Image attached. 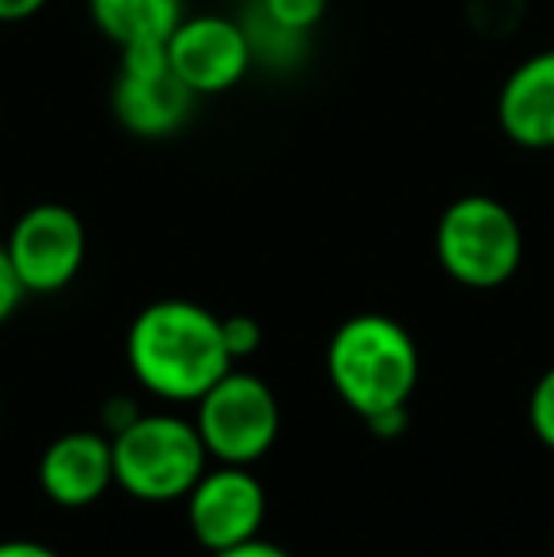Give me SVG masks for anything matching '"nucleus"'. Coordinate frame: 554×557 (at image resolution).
Segmentation results:
<instances>
[{
	"label": "nucleus",
	"mask_w": 554,
	"mask_h": 557,
	"mask_svg": "<svg viewBox=\"0 0 554 557\" xmlns=\"http://www.w3.org/2000/svg\"><path fill=\"white\" fill-rule=\"evenodd\" d=\"M126 364L148 395L163 403H198L236 360L224 349L217 311L168 296L134 315L126 331Z\"/></svg>",
	"instance_id": "f257e3e1"
},
{
	"label": "nucleus",
	"mask_w": 554,
	"mask_h": 557,
	"mask_svg": "<svg viewBox=\"0 0 554 557\" xmlns=\"http://www.w3.org/2000/svg\"><path fill=\"white\" fill-rule=\"evenodd\" d=\"M323 364L334 395L365 421L410 403L421 375V352L399 319L361 311L338 323L327 342Z\"/></svg>",
	"instance_id": "f03ea898"
},
{
	"label": "nucleus",
	"mask_w": 554,
	"mask_h": 557,
	"mask_svg": "<svg viewBox=\"0 0 554 557\" xmlns=\"http://www.w3.org/2000/svg\"><path fill=\"white\" fill-rule=\"evenodd\" d=\"M433 250L456 285L502 288L525 262V227L505 201L464 194L436 216Z\"/></svg>",
	"instance_id": "7ed1b4c3"
},
{
	"label": "nucleus",
	"mask_w": 554,
	"mask_h": 557,
	"mask_svg": "<svg viewBox=\"0 0 554 557\" xmlns=\"http://www.w3.org/2000/svg\"><path fill=\"white\" fill-rule=\"evenodd\" d=\"M111 451L114 485L148 505L183 500L209 470V451L194 421L175 413H140L111 436Z\"/></svg>",
	"instance_id": "20e7f679"
},
{
	"label": "nucleus",
	"mask_w": 554,
	"mask_h": 557,
	"mask_svg": "<svg viewBox=\"0 0 554 557\" xmlns=\"http://www.w3.org/2000/svg\"><path fill=\"white\" fill-rule=\"evenodd\" d=\"M194 429H198L209 459L251 467L278 444L281 403L262 375L229 368L198 398Z\"/></svg>",
	"instance_id": "39448f33"
},
{
	"label": "nucleus",
	"mask_w": 554,
	"mask_h": 557,
	"mask_svg": "<svg viewBox=\"0 0 554 557\" xmlns=\"http://www.w3.org/2000/svg\"><path fill=\"white\" fill-rule=\"evenodd\" d=\"M194 103H198V96L175 76L163 46L119 50V73H114L111 84V114L130 137H175L190 122Z\"/></svg>",
	"instance_id": "423d86ee"
},
{
	"label": "nucleus",
	"mask_w": 554,
	"mask_h": 557,
	"mask_svg": "<svg viewBox=\"0 0 554 557\" xmlns=\"http://www.w3.org/2000/svg\"><path fill=\"white\" fill-rule=\"evenodd\" d=\"M4 250L27 296H53L81 277L88 227L61 201H38L8 224Z\"/></svg>",
	"instance_id": "0eeeda50"
},
{
	"label": "nucleus",
	"mask_w": 554,
	"mask_h": 557,
	"mask_svg": "<svg viewBox=\"0 0 554 557\" xmlns=\"http://www.w3.org/2000/svg\"><path fill=\"white\" fill-rule=\"evenodd\" d=\"M183 500L190 535L209 554L247 543L267 523V490L251 474V467H236V462L209 467Z\"/></svg>",
	"instance_id": "6e6552de"
},
{
	"label": "nucleus",
	"mask_w": 554,
	"mask_h": 557,
	"mask_svg": "<svg viewBox=\"0 0 554 557\" xmlns=\"http://www.w3.org/2000/svg\"><path fill=\"white\" fill-rule=\"evenodd\" d=\"M163 50H168L175 76L198 99L224 96V91L239 88L255 69L239 20L217 12L183 15V23L171 30Z\"/></svg>",
	"instance_id": "1a4fd4ad"
},
{
	"label": "nucleus",
	"mask_w": 554,
	"mask_h": 557,
	"mask_svg": "<svg viewBox=\"0 0 554 557\" xmlns=\"http://www.w3.org/2000/svg\"><path fill=\"white\" fill-rule=\"evenodd\" d=\"M114 485L111 436L96 429H73L46 444L38 459V490L58 508H88Z\"/></svg>",
	"instance_id": "9d476101"
},
{
	"label": "nucleus",
	"mask_w": 554,
	"mask_h": 557,
	"mask_svg": "<svg viewBox=\"0 0 554 557\" xmlns=\"http://www.w3.org/2000/svg\"><path fill=\"white\" fill-rule=\"evenodd\" d=\"M497 125L517 148H554V50L525 58L497 88Z\"/></svg>",
	"instance_id": "9b49d317"
},
{
	"label": "nucleus",
	"mask_w": 554,
	"mask_h": 557,
	"mask_svg": "<svg viewBox=\"0 0 554 557\" xmlns=\"http://www.w3.org/2000/svg\"><path fill=\"white\" fill-rule=\"evenodd\" d=\"M88 15L107 42L130 50V46H168L186 8L183 0H88Z\"/></svg>",
	"instance_id": "f8f14e48"
},
{
	"label": "nucleus",
	"mask_w": 554,
	"mask_h": 557,
	"mask_svg": "<svg viewBox=\"0 0 554 557\" xmlns=\"http://www.w3.org/2000/svg\"><path fill=\"white\" fill-rule=\"evenodd\" d=\"M239 27H244L247 38V50H251V65L255 69H267V73H300L311 58V30H296L285 27L281 20L267 12L259 0L244 8L236 15Z\"/></svg>",
	"instance_id": "ddd939ff"
},
{
	"label": "nucleus",
	"mask_w": 554,
	"mask_h": 557,
	"mask_svg": "<svg viewBox=\"0 0 554 557\" xmlns=\"http://www.w3.org/2000/svg\"><path fill=\"white\" fill-rule=\"evenodd\" d=\"M464 20L487 42H505L528 20V0H464Z\"/></svg>",
	"instance_id": "4468645a"
},
{
	"label": "nucleus",
	"mask_w": 554,
	"mask_h": 557,
	"mask_svg": "<svg viewBox=\"0 0 554 557\" xmlns=\"http://www.w3.org/2000/svg\"><path fill=\"white\" fill-rule=\"evenodd\" d=\"M528 425H532L535 441L554 451V364L535 380L532 395H528Z\"/></svg>",
	"instance_id": "2eb2a0df"
},
{
	"label": "nucleus",
	"mask_w": 554,
	"mask_h": 557,
	"mask_svg": "<svg viewBox=\"0 0 554 557\" xmlns=\"http://www.w3.org/2000/svg\"><path fill=\"white\" fill-rule=\"evenodd\" d=\"M221 334H224V349H229V357L236 360H247L255 357V352L262 349V326L255 315H244V311H236V315H221Z\"/></svg>",
	"instance_id": "dca6fc26"
},
{
	"label": "nucleus",
	"mask_w": 554,
	"mask_h": 557,
	"mask_svg": "<svg viewBox=\"0 0 554 557\" xmlns=\"http://www.w3.org/2000/svg\"><path fill=\"white\" fill-rule=\"evenodd\" d=\"M259 4L267 8L274 20L285 23V27L311 30V35H316V27L323 23L331 0H259Z\"/></svg>",
	"instance_id": "f3484780"
},
{
	"label": "nucleus",
	"mask_w": 554,
	"mask_h": 557,
	"mask_svg": "<svg viewBox=\"0 0 554 557\" xmlns=\"http://www.w3.org/2000/svg\"><path fill=\"white\" fill-rule=\"evenodd\" d=\"M23 296H27V288H23V281L15 277V265L4 250V239H0V326L20 311Z\"/></svg>",
	"instance_id": "a211bd4d"
},
{
	"label": "nucleus",
	"mask_w": 554,
	"mask_h": 557,
	"mask_svg": "<svg viewBox=\"0 0 554 557\" xmlns=\"http://www.w3.org/2000/svg\"><path fill=\"white\" fill-rule=\"evenodd\" d=\"M137 418H140V406L134 403V398L111 395V398L103 403V429H107V436L122 433V429H126L130 421H137Z\"/></svg>",
	"instance_id": "6ab92c4d"
},
{
	"label": "nucleus",
	"mask_w": 554,
	"mask_h": 557,
	"mask_svg": "<svg viewBox=\"0 0 554 557\" xmlns=\"http://www.w3.org/2000/svg\"><path fill=\"white\" fill-rule=\"evenodd\" d=\"M365 425H369V433H372V436H380V441H395V436L407 433L410 413H407V406H399V410L372 413V418H365Z\"/></svg>",
	"instance_id": "aec40b11"
},
{
	"label": "nucleus",
	"mask_w": 554,
	"mask_h": 557,
	"mask_svg": "<svg viewBox=\"0 0 554 557\" xmlns=\"http://www.w3.org/2000/svg\"><path fill=\"white\" fill-rule=\"evenodd\" d=\"M213 557H293V554H288L285 546L270 543V539L255 535V539H247V543L229 546V550H221V554H213Z\"/></svg>",
	"instance_id": "412c9836"
},
{
	"label": "nucleus",
	"mask_w": 554,
	"mask_h": 557,
	"mask_svg": "<svg viewBox=\"0 0 554 557\" xmlns=\"http://www.w3.org/2000/svg\"><path fill=\"white\" fill-rule=\"evenodd\" d=\"M46 4H50V0H0V27L35 20Z\"/></svg>",
	"instance_id": "4be33fe9"
},
{
	"label": "nucleus",
	"mask_w": 554,
	"mask_h": 557,
	"mask_svg": "<svg viewBox=\"0 0 554 557\" xmlns=\"http://www.w3.org/2000/svg\"><path fill=\"white\" fill-rule=\"evenodd\" d=\"M0 557H61V554L46 543H35V539H4L0 543Z\"/></svg>",
	"instance_id": "5701e85b"
},
{
	"label": "nucleus",
	"mask_w": 554,
	"mask_h": 557,
	"mask_svg": "<svg viewBox=\"0 0 554 557\" xmlns=\"http://www.w3.org/2000/svg\"><path fill=\"white\" fill-rule=\"evenodd\" d=\"M0 224H4V194H0Z\"/></svg>",
	"instance_id": "b1692460"
},
{
	"label": "nucleus",
	"mask_w": 554,
	"mask_h": 557,
	"mask_svg": "<svg viewBox=\"0 0 554 557\" xmlns=\"http://www.w3.org/2000/svg\"><path fill=\"white\" fill-rule=\"evenodd\" d=\"M551 557H554V535H551Z\"/></svg>",
	"instance_id": "393cba45"
}]
</instances>
